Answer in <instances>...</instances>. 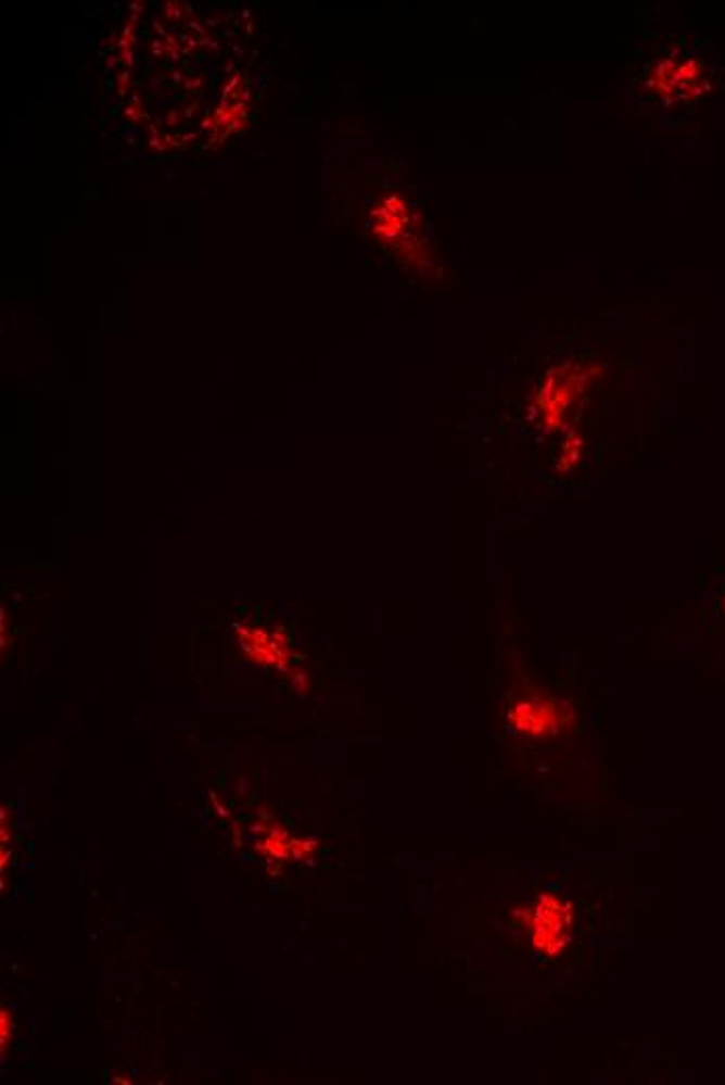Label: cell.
I'll list each match as a JSON object with an SVG mask.
<instances>
[{
  "instance_id": "cell-1",
  "label": "cell",
  "mask_w": 725,
  "mask_h": 1085,
  "mask_svg": "<svg viewBox=\"0 0 725 1085\" xmlns=\"http://www.w3.org/2000/svg\"><path fill=\"white\" fill-rule=\"evenodd\" d=\"M534 946L546 954H555L565 946L563 931L570 926L571 917L559 901L540 898L534 908Z\"/></svg>"
},
{
  "instance_id": "cell-2",
  "label": "cell",
  "mask_w": 725,
  "mask_h": 1085,
  "mask_svg": "<svg viewBox=\"0 0 725 1085\" xmlns=\"http://www.w3.org/2000/svg\"><path fill=\"white\" fill-rule=\"evenodd\" d=\"M717 614L722 616L725 620V591L720 593V602H717Z\"/></svg>"
}]
</instances>
